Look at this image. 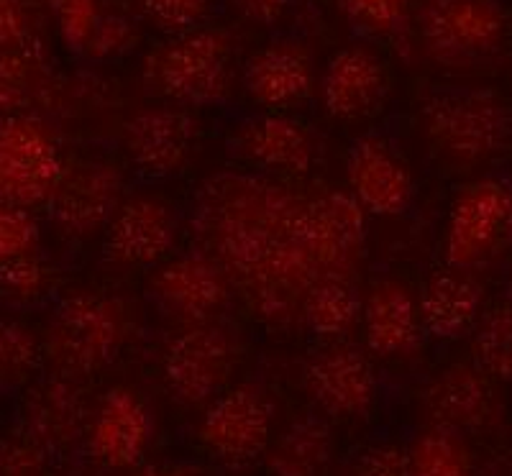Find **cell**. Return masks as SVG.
I'll list each match as a JSON object with an SVG mask.
<instances>
[{"mask_svg":"<svg viewBox=\"0 0 512 476\" xmlns=\"http://www.w3.org/2000/svg\"><path fill=\"white\" fill-rule=\"evenodd\" d=\"M131 476H203V471L185 461H159V464L139 466Z\"/></svg>","mask_w":512,"mask_h":476,"instance_id":"cell-40","label":"cell"},{"mask_svg":"<svg viewBox=\"0 0 512 476\" xmlns=\"http://www.w3.org/2000/svg\"><path fill=\"white\" fill-rule=\"evenodd\" d=\"M346 476H408V448L395 441H377L356 451Z\"/></svg>","mask_w":512,"mask_h":476,"instance_id":"cell-35","label":"cell"},{"mask_svg":"<svg viewBox=\"0 0 512 476\" xmlns=\"http://www.w3.org/2000/svg\"><path fill=\"white\" fill-rule=\"evenodd\" d=\"M90 410L82 382L57 374L34 379L18 407V433L34 441L49 456L75 451L85 443Z\"/></svg>","mask_w":512,"mask_h":476,"instance_id":"cell-10","label":"cell"},{"mask_svg":"<svg viewBox=\"0 0 512 476\" xmlns=\"http://www.w3.org/2000/svg\"><path fill=\"white\" fill-rule=\"evenodd\" d=\"M198 121L182 108H144L123 128V146L141 175L167 177L190 159Z\"/></svg>","mask_w":512,"mask_h":476,"instance_id":"cell-17","label":"cell"},{"mask_svg":"<svg viewBox=\"0 0 512 476\" xmlns=\"http://www.w3.org/2000/svg\"><path fill=\"white\" fill-rule=\"evenodd\" d=\"M420 26L428 49L454 64L489 57L507 39V13L497 0H428Z\"/></svg>","mask_w":512,"mask_h":476,"instance_id":"cell-9","label":"cell"},{"mask_svg":"<svg viewBox=\"0 0 512 476\" xmlns=\"http://www.w3.org/2000/svg\"><path fill=\"white\" fill-rule=\"evenodd\" d=\"M420 323L431 336L456 338L472 326L482 310V287L461 269L438 272L420 295Z\"/></svg>","mask_w":512,"mask_h":476,"instance_id":"cell-23","label":"cell"},{"mask_svg":"<svg viewBox=\"0 0 512 476\" xmlns=\"http://www.w3.org/2000/svg\"><path fill=\"white\" fill-rule=\"evenodd\" d=\"M154 420L134 389L113 387L90 410L85 448L105 469H134L152 443Z\"/></svg>","mask_w":512,"mask_h":476,"instance_id":"cell-13","label":"cell"},{"mask_svg":"<svg viewBox=\"0 0 512 476\" xmlns=\"http://www.w3.org/2000/svg\"><path fill=\"white\" fill-rule=\"evenodd\" d=\"M177 241V215L154 195H134L118 205L105 226L103 254L118 267H152Z\"/></svg>","mask_w":512,"mask_h":476,"instance_id":"cell-14","label":"cell"},{"mask_svg":"<svg viewBox=\"0 0 512 476\" xmlns=\"http://www.w3.org/2000/svg\"><path fill=\"white\" fill-rule=\"evenodd\" d=\"M364 341L379 356H405L418 349L423 323L410 290L397 279H377L361 302Z\"/></svg>","mask_w":512,"mask_h":476,"instance_id":"cell-20","label":"cell"},{"mask_svg":"<svg viewBox=\"0 0 512 476\" xmlns=\"http://www.w3.org/2000/svg\"><path fill=\"white\" fill-rule=\"evenodd\" d=\"M39 80V57L34 49L0 52V118L21 116L31 103Z\"/></svg>","mask_w":512,"mask_h":476,"instance_id":"cell-30","label":"cell"},{"mask_svg":"<svg viewBox=\"0 0 512 476\" xmlns=\"http://www.w3.org/2000/svg\"><path fill=\"white\" fill-rule=\"evenodd\" d=\"M408 476H474L464 436L438 425L425 428L408 448Z\"/></svg>","mask_w":512,"mask_h":476,"instance_id":"cell-26","label":"cell"},{"mask_svg":"<svg viewBox=\"0 0 512 476\" xmlns=\"http://www.w3.org/2000/svg\"><path fill=\"white\" fill-rule=\"evenodd\" d=\"M134 44L136 29L128 18L116 16V13H100L85 52L95 54V57H118V54L128 52Z\"/></svg>","mask_w":512,"mask_h":476,"instance_id":"cell-37","label":"cell"},{"mask_svg":"<svg viewBox=\"0 0 512 476\" xmlns=\"http://www.w3.org/2000/svg\"><path fill=\"white\" fill-rule=\"evenodd\" d=\"M123 203V177L108 162H77L64 167L47 210L54 226L72 238L105 231Z\"/></svg>","mask_w":512,"mask_h":476,"instance_id":"cell-12","label":"cell"},{"mask_svg":"<svg viewBox=\"0 0 512 476\" xmlns=\"http://www.w3.org/2000/svg\"><path fill=\"white\" fill-rule=\"evenodd\" d=\"M472 359L489 379H512V302H500L479 320Z\"/></svg>","mask_w":512,"mask_h":476,"instance_id":"cell-28","label":"cell"},{"mask_svg":"<svg viewBox=\"0 0 512 476\" xmlns=\"http://www.w3.org/2000/svg\"><path fill=\"white\" fill-rule=\"evenodd\" d=\"M44 366V343L21 320L0 318V389L29 387Z\"/></svg>","mask_w":512,"mask_h":476,"instance_id":"cell-27","label":"cell"},{"mask_svg":"<svg viewBox=\"0 0 512 476\" xmlns=\"http://www.w3.org/2000/svg\"><path fill=\"white\" fill-rule=\"evenodd\" d=\"M231 3L246 18L256 21V24H274V21H280L282 13L290 6V0H231Z\"/></svg>","mask_w":512,"mask_h":476,"instance_id":"cell-39","label":"cell"},{"mask_svg":"<svg viewBox=\"0 0 512 476\" xmlns=\"http://www.w3.org/2000/svg\"><path fill=\"white\" fill-rule=\"evenodd\" d=\"M231 41L218 29H192L172 36L144 62L146 85L162 98L185 105H210L231 85Z\"/></svg>","mask_w":512,"mask_h":476,"instance_id":"cell-4","label":"cell"},{"mask_svg":"<svg viewBox=\"0 0 512 476\" xmlns=\"http://www.w3.org/2000/svg\"><path fill=\"white\" fill-rule=\"evenodd\" d=\"M67 47L85 52L100 18V0H47Z\"/></svg>","mask_w":512,"mask_h":476,"instance_id":"cell-32","label":"cell"},{"mask_svg":"<svg viewBox=\"0 0 512 476\" xmlns=\"http://www.w3.org/2000/svg\"><path fill=\"white\" fill-rule=\"evenodd\" d=\"M361 318V302L351 279L328 277L315 282L303 302V326L318 338L338 341Z\"/></svg>","mask_w":512,"mask_h":476,"instance_id":"cell-25","label":"cell"},{"mask_svg":"<svg viewBox=\"0 0 512 476\" xmlns=\"http://www.w3.org/2000/svg\"><path fill=\"white\" fill-rule=\"evenodd\" d=\"M423 407L433 425L456 430L461 436L487 428L497 415L495 389L474 364H451L428 379Z\"/></svg>","mask_w":512,"mask_h":476,"instance_id":"cell-18","label":"cell"},{"mask_svg":"<svg viewBox=\"0 0 512 476\" xmlns=\"http://www.w3.org/2000/svg\"><path fill=\"white\" fill-rule=\"evenodd\" d=\"M231 149L251 167L272 177H300L313 169V141L287 116H256L241 123L231 136Z\"/></svg>","mask_w":512,"mask_h":476,"instance_id":"cell-19","label":"cell"},{"mask_svg":"<svg viewBox=\"0 0 512 476\" xmlns=\"http://www.w3.org/2000/svg\"><path fill=\"white\" fill-rule=\"evenodd\" d=\"M128 336V315L118 297L93 290L64 295L41 338L49 374L67 379L95 377L116 361Z\"/></svg>","mask_w":512,"mask_h":476,"instance_id":"cell-2","label":"cell"},{"mask_svg":"<svg viewBox=\"0 0 512 476\" xmlns=\"http://www.w3.org/2000/svg\"><path fill=\"white\" fill-rule=\"evenodd\" d=\"M387 90L382 59L364 47H346L328 62L320 80V98L333 118L367 116Z\"/></svg>","mask_w":512,"mask_h":476,"instance_id":"cell-21","label":"cell"},{"mask_svg":"<svg viewBox=\"0 0 512 476\" xmlns=\"http://www.w3.org/2000/svg\"><path fill=\"white\" fill-rule=\"evenodd\" d=\"M52 128L34 116L0 118V203L47 208L64 175Z\"/></svg>","mask_w":512,"mask_h":476,"instance_id":"cell-6","label":"cell"},{"mask_svg":"<svg viewBox=\"0 0 512 476\" xmlns=\"http://www.w3.org/2000/svg\"><path fill=\"white\" fill-rule=\"evenodd\" d=\"M272 438V400L256 384H236L208 402L198 425V441L228 466H249L267 451Z\"/></svg>","mask_w":512,"mask_h":476,"instance_id":"cell-8","label":"cell"},{"mask_svg":"<svg viewBox=\"0 0 512 476\" xmlns=\"http://www.w3.org/2000/svg\"><path fill=\"white\" fill-rule=\"evenodd\" d=\"M57 272L36 251L0 264V295L13 302L34 305L52 295Z\"/></svg>","mask_w":512,"mask_h":476,"instance_id":"cell-29","label":"cell"},{"mask_svg":"<svg viewBox=\"0 0 512 476\" xmlns=\"http://www.w3.org/2000/svg\"><path fill=\"white\" fill-rule=\"evenodd\" d=\"M149 290L159 308L187 323L216 318L233 292L221 267L200 251L182 254L159 267Z\"/></svg>","mask_w":512,"mask_h":476,"instance_id":"cell-15","label":"cell"},{"mask_svg":"<svg viewBox=\"0 0 512 476\" xmlns=\"http://www.w3.org/2000/svg\"><path fill=\"white\" fill-rule=\"evenodd\" d=\"M39 223L31 210L0 203V264L36 251Z\"/></svg>","mask_w":512,"mask_h":476,"instance_id":"cell-33","label":"cell"},{"mask_svg":"<svg viewBox=\"0 0 512 476\" xmlns=\"http://www.w3.org/2000/svg\"><path fill=\"white\" fill-rule=\"evenodd\" d=\"M351 198L367 215L395 218L413 203V177L392 146L379 136H361L346 159Z\"/></svg>","mask_w":512,"mask_h":476,"instance_id":"cell-16","label":"cell"},{"mask_svg":"<svg viewBox=\"0 0 512 476\" xmlns=\"http://www.w3.org/2000/svg\"><path fill=\"white\" fill-rule=\"evenodd\" d=\"M305 389L320 413L331 418H359L377 402L379 379L369 356L344 341L315 351L305 364Z\"/></svg>","mask_w":512,"mask_h":476,"instance_id":"cell-11","label":"cell"},{"mask_svg":"<svg viewBox=\"0 0 512 476\" xmlns=\"http://www.w3.org/2000/svg\"><path fill=\"white\" fill-rule=\"evenodd\" d=\"M239 366V343L221 323H190L169 338L162 374L169 395L187 407L208 405L231 387Z\"/></svg>","mask_w":512,"mask_h":476,"instance_id":"cell-5","label":"cell"},{"mask_svg":"<svg viewBox=\"0 0 512 476\" xmlns=\"http://www.w3.org/2000/svg\"><path fill=\"white\" fill-rule=\"evenodd\" d=\"M420 118L431 144L456 162L479 164L512 146V108L495 90H436Z\"/></svg>","mask_w":512,"mask_h":476,"instance_id":"cell-3","label":"cell"},{"mask_svg":"<svg viewBox=\"0 0 512 476\" xmlns=\"http://www.w3.org/2000/svg\"><path fill=\"white\" fill-rule=\"evenodd\" d=\"M190 233L246 308L285 331L303 323L315 282L354 279L367 213L349 190H297L282 177L218 172L195 192Z\"/></svg>","mask_w":512,"mask_h":476,"instance_id":"cell-1","label":"cell"},{"mask_svg":"<svg viewBox=\"0 0 512 476\" xmlns=\"http://www.w3.org/2000/svg\"><path fill=\"white\" fill-rule=\"evenodd\" d=\"M246 90L267 108H290L313 93V64L297 44H269L249 59L244 70Z\"/></svg>","mask_w":512,"mask_h":476,"instance_id":"cell-22","label":"cell"},{"mask_svg":"<svg viewBox=\"0 0 512 476\" xmlns=\"http://www.w3.org/2000/svg\"><path fill=\"white\" fill-rule=\"evenodd\" d=\"M52 456L21 433L0 438V476H49Z\"/></svg>","mask_w":512,"mask_h":476,"instance_id":"cell-34","label":"cell"},{"mask_svg":"<svg viewBox=\"0 0 512 476\" xmlns=\"http://www.w3.org/2000/svg\"><path fill=\"white\" fill-rule=\"evenodd\" d=\"M136 3L159 29L175 34L198 29L208 13V0H136Z\"/></svg>","mask_w":512,"mask_h":476,"instance_id":"cell-36","label":"cell"},{"mask_svg":"<svg viewBox=\"0 0 512 476\" xmlns=\"http://www.w3.org/2000/svg\"><path fill=\"white\" fill-rule=\"evenodd\" d=\"M512 238V190L500 180H479L456 195L446 228V264L479 267Z\"/></svg>","mask_w":512,"mask_h":476,"instance_id":"cell-7","label":"cell"},{"mask_svg":"<svg viewBox=\"0 0 512 476\" xmlns=\"http://www.w3.org/2000/svg\"><path fill=\"white\" fill-rule=\"evenodd\" d=\"M351 24L364 34L390 36L405 26L410 0H344Z\"/></svg>","mask_w":512,"mask_h":476,"instance_id":"cell-31","label":"cell"},{"mask_svg":"<svg viewBox=\"0 0 512 476\" xmlns=\"http://www.w3.org/2000/svg\"><path fill=\"white\" fill-rule=\"evenodd\" d=\"M510 82H512V64H510Z\"/></svg>","mask_w":512,"mask_h":476,"instance_id":"cell-41","label":"cell"},{"mask_svg":"<svg viewBox=\"0 0 512 476\" xmlns=\"http://www.w3.org/2000/svg\"><path fill=\"white\" fill-rule=\"evenodd\" d=\"M31 47V18L24 0H0V52Z\"/></svg>","mask_w":512,"mask_h":476,"instance_id":"cell-38","label":"cell"},{"mask_svg":"<svg viewBox=\"0 0 512 476\" xmlns=\"http://www.w3.org/2000/svg\"><path fill=\"white\" fill-rule=\"evenodd\" d=\"M264 453L272 476H323L333 459L331 423L318 413L300 415Z\"/></svg>","mask_w":512,"mask_h":476,"instance_id":"cell-24","label":"cell"}]
</instances>
